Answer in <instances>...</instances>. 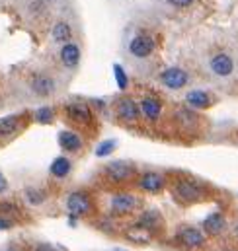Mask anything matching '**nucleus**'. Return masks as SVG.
<instances>
[{
  "label": "nucleus",
  "instance_id": "c756f323",
  "mask_svg": "<svg viewBox=\"0 0 238 251\" xmlns=\"http://www.w3.org/2000/svg\"><path fill=\"white\" fill-rule=\"evenodd\" d=\"M12 228V222L10 220H0V230H8Z\"/></svg>",
  "mask_w": 238,
  "mask_h": 251
},
{
  "label": "nucleus",
  "instance_id": "a878e982",
  "mask_svg": "<svg viewBox=\"0 0 238 251\" xmlns=\"http://www.w3.org/2000/svg\"><path fill=\"white\" fill-rule=\"evenodd\" d=\"M114 70H116V78H118V84L121 90H125L127 88V76H125V72H123V68L121 66H114Z\"/></svg>",
  "mask_w": 238,
  "mask_h": 251
},
{
  "label": "nucleus",
  "instance_id": "2eb2a0df",
  "mask_svg": "<svg viewBox=\"0 0 238 251\" xmlns=\"http://www.w3.org/2000/svg\"><path fill=\"white\" fill-rule=\"evenodd\" d=\"M59 144L62 150L66 152H76L82 148V140L76 132H70V130H62L59 134Z\"/></svg>",
  "mask_w": 238,
  "mask_h": 251
},
{
  "label": "nucleus",
  "instance_id": "c85d7f7f",
  "mask_svg": "<svg viewBox=\"0 0 238 251\" xmlns=\"http://www.w3.org/2000/svg\"><path fill=\"white\" fill-rule=\"evenodd\" d=\"M35 251H55V248H51V246H47V244H39Z\"/></svg>",
  "mask_w": 238,
  "mask_h": 251
},
{
  "label": "nucleus",
  "instance_id": "ddd939ff",
  "mask_svg": "<svg viewBox=\"0 0 238 251\" xmlns=\"http://www.w3.org/2000/svg\"><path fill=\"white\" fill-rule=\"evenodd\" d=\"M60 63L64 64L66 68H74L76 64L80 63V49L76 43H64L60 49Z\"/></svg>",
  "mask_w": 238,
  "mask_h": 251
},
{
  "label": "nucleus",
  "instance_id": "f8f14e48",
  "mask_svg": "<svg viewBox=\"0 0 238 251\" xmlns=\"http://www.w3.org/2000/svg\"><path fill=\"white\" fill-rule=\"evenodd\" d=\"M225 228H227V220H225V216H223L221 212H213V214H209V216L205 218V222H203V230H205L207 234H211V236H219V234H223Z\"/></svg>",
  "mask_w": 238,
  "mask_h": 251
},
{
  "label": "nucleus",
  "instance_id": "f03ea898",
  "mask_svg": "<svg viewBox=\"0 0 238 251\" xmlns=\"http://www.w3.org/2000/svg\"><path fill=\"white\" fill-rule=\"evenodd\" d=\"M209 70L213 76L217 78H229L235 72V61L231 55L227 53H217L215 57H211L209 61Z\"/></svg>",
  "mask_w": 238,
  "mask_h": 251
},
{
  "label": "nucleus",
  "instance_id": "7c9ffc66",
  "mask_svg": "<svg viewBox=\"0 0 238 251\" xmlns=\"http://www.w3.org/2000/svg\"><path fill=\"white\" fill-rule=\"evenodd\" d=\"M6 251H16V250H6Z\"/></svg>",
  "mask_w": 238,
  "mask_h": 251
},
{
  "label": "nucleus",
  "instance_id": "6e6552de",
  "mask_svg": "<svg viewBox=\"0 0 238 251\" xmlns=\"http://www.w3.org/2000/svg\"><path fill=\"white\" fill-rule=\"evenodd\" d=\"M139 113H141V105H137L131 98H121L118 101V115L125 123H135L139 119Z\"/></svg>",
  "mask_w": 238,
  "mask_h": 251
},
{
  "label": "nucleus",
  "instance_id": "4be33fe9",
  "mask_svg": "<svg viewBox=\"0 0 238 251\" xmlns=\"http://www.w3.org/2000/svg\"><path fill=\"white\" fill-rule=\"evenodd\" d=\"M24 199H26L30 204H33V206H39V204H43V202H45L47 195H45V191H41V189L28 187L26 191H24Z\"/></svg>",
  "mask_w": 238,
  "mask_h": 251
},
{
  "label": "nucleus",
  "instance_id": "412c9836",
  "mask_svg": "<svg viewBox=\"0 0 238 251\" xmlns=\"http://www.w3.org/2000/svg\"><path fill=\"white\" fill-rule=\"evenodd\" d=\"M70 35H72V27H70L66 22L55 24V27H53V31H51V37H53V41H57V43H66V41L70 39Z\"/></svg>",
  "mask_w": 238,
  "mask_h": 251
},
{
  "label": "nucleus",
  "instance_id": "f3484780",
  "mask_svg": "<svg viewBox=\"0 0 238 251\" xmlns=\"http://www.w3.org/2000/svg\"><path fill=\"white\" fill-rule=\"evenodd\" d=\"M160 111H162V105H160V101H156L154 98H147V100L141 101V113H143L147 119H150V121L158 119V117H160Z\"/></svg>",
  "mask_w": 238,
  "mask_h": 251
},
{
  "label": "nucleus",
  "instance_id": "39448f33",
  "mask_svg": "<svg viewBox=\"0 0 238 251\" xmlns=\"http://www.w3.org/2000/svg\"><path fill=\"white\" fill-rule=\"evenodd\" d=\"M160 82L170 90H179L189 82V76L185 70H181L178 66H172V68H166L164 72H160Z\"/></svg>",
  "mask_w": 238,
  "mask_h": 251
},
{
  "label": "nucleus",
  "instance_id": "7ed1b4c3",
  "mask_svg": "<svg viewBox=\"0 0 238 251\" xmlns=\"http://www.w3.org/2000/svg\"><path fill=\"white\" fill-rule=\"evenodd\" d=\"M172 193L181 202H195L203 197V189L199 187L195 181H178L172 189Z\"/></svg>",
  "mask_w": 238,
  "mask_h": 251
},
{
  "label": "nucleus",
  "instance_id": "aec40b11",
  "mask_svg": "<svg viewBox=\"0 0 238 251\" xmlns=\"http://www.w3.org/2000/svg\"><path fill=\"white\" fill-rule=\"evenodd\" d=\"M70 170H72V164H70V160L64 158V156L55 158V162L51 164V174H53L55 177H66V176L70 174Z\"/></svg>",
  "mask_w": 238,
  "mask_h": 251
},
{
  "label": "nucleus",
  "instance_id": "393cba45",
  "mask_svg": "<svg viewBox=\"0 0 238 251\" xmlns=\"http://www.w3.org/2000/svg\"><path fill=\"white\" fill-rule=\"evenodd\" d=\"M156 224H158V216H156V212H147V214L139 220V226H143V228H147V230H152Z\"/></svg>",
  "mask_w": 238,
  "mask_h": 251
},
{
  "label": "nucleus",
  "instance_id": "9d476101",
  "mask_svg": "<svg viewBox=\"0 0 238 251\" xmlns=\"http://www.w3.org/2000/svg\"><path fill=\"white\" fill-rule=\"evenodd\" d=\"M55 80L51 78V76H45V74H37L33 80H31V90H33V94L35 96H39V98H47V96H51L53 92H55Z\"/></svg>",
  "mask_w": 238,
  "mask_h": 251
},
{
  "label": "nucleus",
  "instance_id": "423d86ee",
  "mask_svg": "<svg viewBox=\"0 0 238 251\" xmlns=\"http://www.w3.org/2000/svg\"><path fill=\"white\" fill-rule=\"evenodd\" d=\"M152 51H154V41L145 33H139L129 41V53L137 59H147Z\"/></svg>",
  "mask_w": 238,
  "mask_h": 251
},
{
  "label": "nucleus",
  "instance_id": "cd10ccee",
  "mask_svg": "<svg viewBox=\"0 0 238 251\" xmlns=\"http://www.w3.org/2000/svg\"><path fill=\"white\" fill-rule=\"evenodd\" d=\"M6 189H8V181H6V177L0 174V195H2Z\"/></svg>",
  "mask_w": 238,
  "mask_h": 251
},
{
  "label": "nucleus",
  "instance_id": "b1692460",
  "mask_svg": "<svg viewBox=\"0 0 238 251\" xmlns=\"http://www.w3.org/2000/svg\"><path fill=\"white\" fill-rule=\"evenodd\" d=\"M116 146H118V142L116 140H104L98 148H96V156H110L114 150H116Z\"/></svg>",
  "mask_w": 238,
  "mask_h": 251
},
{
  "label": "nucleus",
  "instance_id": "4468645a",
  "mask_svg": "<svg viewBox=\"0 0 238 251\" xmlns=\"http://www.w3.org/2000/svg\"><path fill=\"white\" fill-rule=\"evenodd\" d=\"M185 101H187V105L193 107V109H207V107L211 105V98H209V94L203 92V90H191V92H187Z\"/></svg>",
  "mask_w": 238,
  "mask_h": 251
},
{
  "label": "nucleus",
  "instance_id": "0eeeda50",
  "mask_svg": "<svg viewBox=\"0 0 238 251\" xmlns=\"http://www.w3.org/2000/svg\"><path fill=\"white\" fill-rule=\"evenodd\" d=\"M178 238L181 242V246L187 248V250H199V248L205 246V234L199 228H193V226L183 228L178 234Z\"/></svg>",
  "mask_w": 238,
  "mask_h": 251
},
{
  "label": "nucleus",
  "instance_id": "1a4fd4ad",
  "mask_svg": "<svg viewBox=\"0 0 238 251\" xmlns=\"http://www.w3.org/2000/svg\"><path fill=\"white\" fill-rule=\"evenodd\" d=\"M106 174H108V177L112 181H118L119 183V181L129 179L135 174V168L131 164H127V162H112V164L106 166Z\"/></svg>",
  "mask_w": 238,
  "mask_h": 251
},
{
  "label": "nucleus",
  "instance_id": "6ab92c4d",
  "mask_svg": "<svg viewBox=\"0 0 238 251\" xmlns=\"http://www.w3.org/2000/svg\"><path fill=\"white\" fill-rule=\"evenodd\" d=\"M127 240L137 244V246H147L150 242V230L143 228V226H137V228H131L127 232Z\"/></svg>",
  "mask_w": 238,
  "mask_h": 251
},
{
  "label": "nucleus",
  "instance_id": "2f4dec72",
  "mask_svg": "<svg viewBox=\"0 0 238 251\" xmlns=\"http://www.w3.org/2000/svg\"><path fill=\"white\" fill-rule=\"evenodd\" d=\"M49 2H51V0H49Z\"/></svg>",
  "mask_w": 238,
  "mask_h": 251
},
{
  "label": "nucleus",
  "instance_id": "5701e85b",
  "mask_svg": "<svg viewBox=\"0 0 238 251\" xmlns=\"http://www.w3.org/2000/svg\"><path fill=\"white\" fill-rule=\"evenodd\" d=\"M35 121L41 125H49L53 121V109L51 107H39L35 111Z\"/></svg>",
  "mask_w": 238,
  "mask_h": 251
},
{
  "label": "nucleus",
  "instance_id": "bb28decb",
  "mask_svg": "<svg viewBox=\"0 0 238 251\" xmlns=\"http://www.w3.org/2000/svg\"><path fill=\"white\" fill-rule=\"evenodd\" d=\"M193 0H168V4H172V6H178V8H185V6H189Z\"/></svg>",
  "mask_w": 238,
  "mask_h": 251
},
{
  "label": "nucleus",
  "instance_id": "20e7f679",
  "mask_svg": "<svg viewBox=\"0 0 238 251\" xmlns=\"http://www.w3.org/2000/svg\"><path fill=\"white\" fill-rule=\"evenodd\" d=\"M90 208H92V204H90V197L86 193L76 191V193H70L66 197V210H68V214L84 216V214L90 212Z\"/></svg>",
  "mask_w": 238,
  "mask_h": 251
},
{
  "label": "nucleus",
  "instance_id": "a211bd4d",
  "mask_svg": "<svg viewBox=\"0 0 238 251\" xmlns=\"http://www.w3.org/2000/svg\"><path fill=\"white\" fill-rule=\"evenodd\" d=\"M20 128V121L16 115H10V117H4L0 119V138H10L18 132Z\"/></svg>",
  "mask_w": 238,
  "mask_h": 251
},
{
  "label": "nucleus",
  "instance_id": "dca6fc26",
  "mask_svg": "<svg viewBox=\"0 0 238 251\" xmlns=\"http://www.w3.org/2000/svg\"><path fill=\"white\" fill-rule=\"evenodd\" d=\"M66 115H68L72 121H76V123H88V121L92 119L90 109H88V105H84V103H70V105L66 107Z\"/></svg>",
  "mask_w": 238,
  "mask_h": 251
},
{
  "label": "nucleus",
  "instance_id": "f257e3e1",
  "mask_svg": "<svg viewBox=\"0 0 238 251\" xmlns=\"http://www.w3.org/2000/svg\"><path fill=\"white\" fill-rule=\"evenodd\" d=\"M139 204H141L139 197L137 195H131V193H118L110 201V208L116 214H129V212L137 210Z\"/></svg>",
  "mask_w": 238,
  "mask_h": 251
},
{
  "label": "nucleus",
  "instance_id": "9b49d317",
  "mask_svg": "<svg viewBox=\"0 0 238 251\" xmlns=\"http://www.w3.org/2000/svg\"><path fill=\"white\" fill-rule=\"evenodd\" d=\"M164 185H166V179L156 172H147L139 179V187L147 191V193H158V191L164 189Z\"/></svg>",
  "mask_w": 238,
  "mask_h": 251
}]
</instances>
